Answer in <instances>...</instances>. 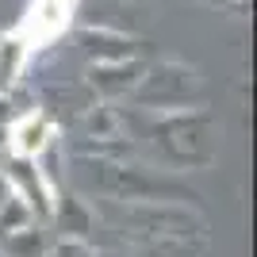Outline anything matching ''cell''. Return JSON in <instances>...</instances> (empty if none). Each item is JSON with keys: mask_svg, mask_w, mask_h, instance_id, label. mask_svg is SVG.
Segmentation results:
<instances>
[{"mask_svg": "<svg viewBox=\"0 0 257 257\" xmlns=\"http://www.w3.org/2000/svg\"><path fill=\"white\" fill-rule=\"evenodd\" d=\"M77 4H81V0H31L27 12L20 16V23L8 31V46H20L23 62H27L31 54L46 50L50 43H58V39L69 31Z\"/></svg>", "mask_w": 257, "mask_h": 257, "instance_id": "obj_1", "label": "cell"}]
</instances>
